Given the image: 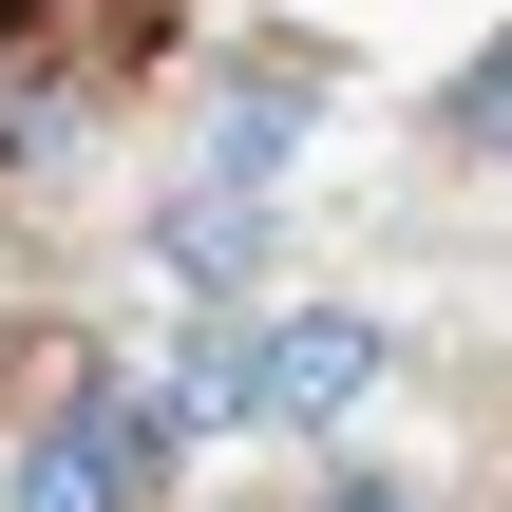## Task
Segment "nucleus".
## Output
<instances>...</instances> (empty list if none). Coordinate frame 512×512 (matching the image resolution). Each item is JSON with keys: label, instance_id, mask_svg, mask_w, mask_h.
<instances>
[{"label": "nucleus", "instance_id": "nucleus-1", "mask_svg": "<svg viewBox=\"0 0 512 512\" xmlns=\"http://www.w3.org/2000/svg\"><path fill=\"white\" fill-rule=\"evenodd\" d=\"M171 475H190V418L152 361L38 342L0 380V512H171Z\"/></svg>", "mask_w": 512, "mask_h": 512}, {"label": "nucleus", "instance_id": "nucleus-2", "mask_svg": "<svg viewBox=\"0 0 512 512\" xmlns=\"http://www.w3.org/2000/svg\"><path fill=\"white\" fill-rule=\"evenodd\" d=\"M152 57H171V0H0V171L95 152Z\"/></svg>", "mask_w": 512, "mask_h": 512}, {"label": "nucleus", "instance_id": "nucleus-3", "mask_svg": "<svg viewBox=\"0 0 512 512\" xmlns=\"http://www.w3.org/2000/svg\"><path fill=\"white\" fill-rule=\"evenodd\" d=\"M380 380H399L380 304H247V323H228V418H247V437H361Z\"/></svg>", "mask_w": 512, "mask_h": 512}, {"label": "nucleus", "instance_id": "nucleus-4", "mask_svg": "<svg viewBox=\"0 0 512 512\" xmlns=\"http://www.w3.org/2000/svg\"><path fill=\"white\" fill-rule=\"evenodd\" d=\"M304 133H323V57H285V38H247V57L209 76V152H190V190H228V209H266Z\"/></svg>", "mask_w": 512, "mask_h": 512}, {"label": "nucleus", "instance_id": "nucleus-5", "mask_svg": "<svg viewBox=\"0 0 512 512\" xmlns=\"http://www.w3.org/2000/svg\"><path fill=\"white\" fill-rule=\"evenodd\" d=\"M152 266H171L190 304H247V285L285 266V209H228V190H171V209H152Z\"/></svg>", "mask_w": 512, "mask_h": 512}, {"label": "nucleus", "instance_id": "nucleus-6", "mask_svg": "<svg viewBox=\"0 0 512 512\" xmlns=\"http://www.w3.org/2000/svg\"><path fill=\"white\" fill-rule=\"evenodd\" d=\"M304 512H456V494H437V475H361V456H342V475H304Z\"/></svg>", "mask_w": 512, "mask_h": 512}]
</instances>
